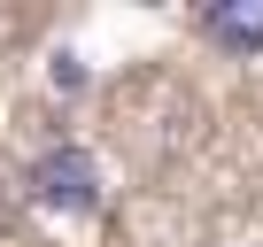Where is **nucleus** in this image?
<instances>
[{"label": "nucleus", "instance_id": "2", "mask_svg": "<svg viewBox=\"0 0 263 247\" xmlns=\"http://www.w3.org/2000/svg\"><path fill=\"white\" fill-rule=\"evenodd\" d=\"M201 31L232 54H255L263 47V0H209L201 8Z\"/></svg>", "mask_w": 263, "mask_h": 247}, {"label": "nucleus", "instance_id": "1", "mask_svg": "<svg viewBox=\"0 0 263 247\" xmlns=\"http://www.w3.org/2000/svg\"><path fill=\"white\" fill-rule=\"evenodd\" d=\"M24 186H31L39 209H62V216H93V209H101V162H93L85 147H47V155L24 170Z\"/></svg>", "mask_w": 263, "mask_h": 247}]
</instances>
